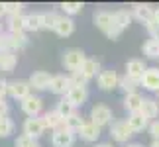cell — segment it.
<instances>
[{
  "label": "cell",
  "mask_w": 159,
  "mask_h": 147,
  "mask_svg": "<svg viewBox=\"0 0 159 147\" xmlns=\"http://www.w3.org/2000/svg\"><path fill=\"white\" fill-rule=\"evenodd\" d=\"M84 61H87V57H84L83 49L71 47V49H67V51L63 53V65H65V69H69L71 73L81 71V67H83Z\"/></svg>",
  "instance_id": "1"
},
{
  "label": "cell",
  "mask_w": 159,
  "mask_h": 147,
  "mask_svg": "<svg viewBox=\"0 0 159 147\" xmlns=\"http://www.w3.org/2000/svg\"><path fill=\"white\" fill-rule=\"evenodd\" d=\"M90 122L98 127H104L108 124H112V110L104 104H96V106L90 110Z\"/></svg>",
  "instance_id": "2"
},
{
  "label": "cell",
  "mask_w": 159,
  "mask_h": 147,
  "mask_svg": "<svg viewBox=\"0 0 159 147\" xmlns=\"http://www.w3.org/2000/svg\"><path fill=\"white\" fill-rule=\"evenodd\" d=\"M45 124L41 118H28L26 122H24V136L32 137V139H38L45 133Z\"/></svg>",
  "instance_id": "3"
},
{
  "label": "cell",
  "mask_w": 159,
  "mask_h": 147,
  "mask_svg": "<svg viewBox=\"0 0 159 147\" xmlns=\"http://www.w3.org/2000/svg\"><path fill=\"white\" fill-rule=\"evenodd\" d=\"M110 136H112L114 141H118V143H126L128 139H130L134 136V131L128 127L126 122H112L110 124Z\"/></svg>",
  "instance_id": "4"
},
{
  "label": "cell",
  "mask_w": 159,
  "mask_h": 147,
  "mask_svg": "<svg viewBox=\"0 0 159 147\" xmlns=\"http://www.w3.org/2000/svg\"><path fill=\"white\" fill-rule=\"evenodd\" d=\"M22 110L28 118H38V114H41L43 110V100L35 94H30L26 100H22Z\"/></svg>",
  "instance_id": "5"
},
{
  "label": "cell",
  "mask_w": 159,
  "mask_h": 147,
  "mask_svg": "<svg viewBox=\"0 0 159 147\" xmlns=\"http://www.w3.org/2000/svg\"><path fill=\"white\" fill-rule=\"evenodd\" d=\"M8 94L16 100H26L32 94V87L28 81H10L8 82Z\"/></svg>",
  "instance_id": "6"
},
{
  "label": "cell",
  "mask_w": 159,
  "mask_h": 147,
  "mask_svg": "<svg viewBox=\"0 0 159 147\" xmlns=\"http://www.w3.org/2000/svg\"><path fill=\"white\" fill-rule=\"evenodd\" d=\"M96 82H98V87L102 90H112L118 87V82H120V77L116 75V71H100L98 73V77H96Z\"/></svg>",
  "instance_id": "7"
},
{
  "label": "cell",
  "mask_w": 159,
  "mask_h": 147,
  "mask_svg": "<svg viewBox=\"0 0 159 147\" xmlns=\"http://www.w3.org/2000/svg\"><path fill=\"white\" fill-rule=\"evenodd\" d=\"M51 75L47 71H35L32 73V77H30V87L35 88V90H45V88H49V84H51Z\"/></svg>",
  "instance_id": "8"
},
{
  "label": "cell",
  "mask_w": 159,
  "mask_h": 147,
  "mask_svg": "<svg viewBox=\"0 0 159 147\" xmlns=\"http://www.w3.org/2000/svg\"><path fill=\"white\" fill-rule=\"evenodd\" d=\"M75 131H69V130H61V131H53V137H51V143L53 147H73L75 145Z\"/></svg>",
  "instance_id": "9"
},
{
  "label": "cell",
  "mask_w": 159,
  "mask_h": 147,
  "mask_svg": "<svg viewBox=\"0 0 159 147\" xmlns=\"http://www.w3.org/2000/svg\"><path fill=\"white\" fill-rule=\"evenodd\" d=\"M145 71H148V67L142 59H130L126 63V75L130 78H136V81H142Z\"/></svg>",
  "instance_id": "10"
},
{
  "label": "cell",
  "mask_w": 159,
  "mask_h": 147,
  "mask_svg": "<svg viewBox=\"0 0 159 147\" xmlns=\"http://www.w3.org/2000/svg\"><path fill=\"white\" fill-rule=\"evenodd\" d=\"M134 18H138L142 24H151L155 18V8H151L149 4H134Z\"/></svg>",
  "instance_id": "11"
},
{
  "label": "cell",
  "mask_w": 159,
  "mask_h": 147,
  "mask_svg": "<svg viewBox=\"0 0 159 147\" xmlns=\"http://www.w3.org/2000/svg\"><path fill=\"white\" fill-rule=\"evenodd\" d=\"M41 120H43L45 127H49V130H53V131H61V130H65V120L61 118V116L55 112V110H49V112H45L43 116H41Z\"/></svg>",
  "instance_id": "12"
},
{
  "label": "cell",
  "mask_w": 159,
  "mask_h": 147,
  "mask_svg": "<svg viewBox=\"0 0 159 147\" xmlns=\"http://www.w3.org/2000/svg\"><path fill=\"white\" fill-rule=\"evenodd\" d=\"M49 90L53 94H65L71 90V81H69V77H65V75H55L51 78V84H49Z\"/></svg>",
  "instance_id": "13"
},
{
  "label": "cell",
  "mask_w": 159,
  "mask_h": 147,
  "mask_svg": "<svg viewBox=\"0 0 159 147\" xmlns=\"http://www.w3.org/2000/svg\"><path fill=\"white\" fill-rule=\"evenodd\" d=\"M142 87L148 90H153V92H159V69L157 67H151V69L145 71V75L142 78Z\"/></svg>",
  "instance_id": "14"
},
{
  "label": "cell",
  "mask_w": 159,
  "mask_h": 147,
  "mask_svg": "<svg viewBox=\"0 0 159 147\" xmlns=\"http://www.w3.org/2000/svg\"><path fill=\"white\" fill-rule=\"evenodd\" d=\"M67 100H69L73 106H83L84 102H87V98H89V90L87 88H83V87H71V90L67 92Z\"/></svg>",
  "instance_id": "15"
},
{
  "label": "cell",
  "mask_w": 159,
  "mask_h": 147,
  "mask_svg": "<svg viewBox=\"0 0 159 147\" xmlns=\"http://www.w3.org/2000/svg\"><path fill=\"white\" fill-rule=\"evenodd\" d=\"M148 118L142 114V112H136V114H130L128 116V120H126V124H128V127L134 131V133H138V131H143L145 127H148Z\"/></svg>",
  "instance_id": "16"
},
{
  "label": "cell",
  "mask_w": 159,
  "mask_h": 147,
  "mask_svg": "<svg viewBox=\"0 0 159 147\" xmlns=\"http://www.w3.org/2000/svg\"><path fill=\"white\" fill-rule=\"evenodd\" d=\"M143 100H145V98H143L142 94H139V92H134V94H126V98H124V108H126V110H128L130 114L142 112Z\"/></svg>",
  "instance_id": "17"
},
{
  "label": "cell",
  "mask_w": 159,
  "mask_h": 147,
  "mask_svg": "<svg viewBox=\"0 0 159 147\" xmlns=\"http://www.w3.org/2000/svg\"><path fill=\"white\" fill-rule=\"evenodd\" d=\"M100 130H102V127L94 126L93 122H87V124L79 130V136H81V139H84V141L93 143V141H96V139L100 137Z\"/></svg>",
  "instance_id": "18"
},
{
  "label": "cell",
  "mask_w": 159,
  "mask_h": 147,
  "mask_svg": "<svg viewBox=\"0 0 159 147\" xmlns=\"http://www.w3.org/2000/svg\"><path fill=\"white\" fill-rule=\"evenodd\" d=\"M18 65V55L14 51H0V71L12 73Z\"/></svg>",
  "instance_id": "19"
},
{
  "label": "cell",
  "mask_w": 159,
  "mask_h": 147,
  "mask_svg": "<svg viewBox=\"0 0 159 147\" xmlns=\"http://www.w3.org/2000/svg\"><path fill=\"white\" fill-rule=\"evenodd\" d=\"M112 24H114V16L110 14V12L100 10V12H96V14H94V26L98 28V29H102L104 33L112 28Z\"/></svg>",
  "instance_id": "20"
},
{
  "label": "cell",
  "mask_w": 159,
  "mask_h": 147,
  "mask_svg": "<svg viewBox=\"0 0 159 147\" xmlns=\"http://www.w3.org/2000/svg\"><path fill=\"white\" fill-rule=\"evenodd\" d=\"M73 32H75V22H73V18L63 16L59 20L57 28H55V33L61 35V38H69V35H73Z\"/></svg>",
  "instance_id": "21"
},
{
  "label": "cell",
  "mask_w": 159,
  "mask_h": 147,
  "mask_svg": "<svg viewBox=\"0 0 159 147\" xmlns=\"http://www.w3.org/2000/svg\"><path fill=\"white\" fill-rule=\"evenodd\" d=\"M24 26H26L28 32L43 29V14H28V16H24Z\"/></svg>",
  "instance_id": "22"
},
{
  "label": "cell",
  "mask_w": 159,
  "mask_h": 147,
  "mask_svg": "<svg viewBox=\"0 0 159 147\" xmlns=\"http://www.w3.org/2000/svg\"><path fill=\"white\" fill-rule=\"evenodd\" d=\"M142 114L148 120H155L157 116H159V102L153 100V98H145L143 106H142Z\"/></svg>",
  "instance_id": "23"
},
{
  "label": "cell",
  "mask_w": 159,
  "mask_h": 147,
  "mask_svg": "<svg viewBox=\"0 0 159 147\" xmlns=\"http://www.w3.org/2000/svg\"><path fill=\"white\" fill-rule=\"evenodd\" d=\"M139 84H142V81H136V78H130V77H120V82H118V87L124 90L126 94H134V92H138V88H139Z\"/></svg>",
  "instance_id": "24"
},
{
  "label": "cell",
  "mask_w": 159,
  "mask_h": 147,
  "mask_svg": "<svg viewBox=\"0 0 159 147\" xmlns=\"http://www.w3.org/2000/svg\"><path fill=\"white\" fill-rule=\"evenodd\" d=\"M112 16H114V24L122 29V32H124V29L130 26V22H132V14L128 10H116Z\"/></svg>",
  "instance_id": "25"
},
{
  "label": "cell",
  "mask_w": 159,
  "mask_h": 147,
  "mask_svg": "<svg viewBox=\"0 0 159 147\" xmlns=\"http://www.w3.org/2000/svg\"><path fill=\"white\" fill-rule=\"evenodd\" d=\"M55 112H57L63 120H67L69 116L75 114V106H73V104L67 100V98H61V100L57 102V106H55Z\"/></svg>",
  "instance_id": "26"
},
{
  "label": "cell",
  "mask_w": 159,
  "mask_h": 147,
  "mask_svg": "<svg viewBox=\"0 0 159 147\" xmlns=\"http://www.w3.org/2000/svg\"><path fill=\"white\" fill-rule=\"evenodd\" d=\"M87 124V122L83 120V116L81 114H73V116H69V118L65 120V130H69V131H75V133H79V130Z\"/></svg>",
  "instance_id": "27"
},
{
  "label": "cell",
  "mask_w": 159,
  "mask_h": 147,
  "mask_svg": "<svg viewBox=\"0 0 159 147\" xmlns=\"http://www.w3.org/2000/svg\"><path fill=\"white\" fill-rule=\"evenodd\" d=\"M98 71H100V63L96 59H87L83 63V67H81V73L84 77H89V78H93L94 75H98Z\"/></svg>",
  "instance_id": "28"
},
{
  "label": "cell",
  "mask_w": 159,
  "mask_h": 147,
  "mask_svg": "<svg viewBox=\"0 0 159 147\" xmlns=\"http://www.w3.org/2000/svg\"><path fill=\"white\" fill-rule=\"evenodd\" d=\"M8 29H10V33H24L26 32L24 16H8Z\"/></svg>",
  "instance_id": "29"
},
{
  "label": "cell",
  "mask_w": 159,
  "mask_h": 147,
  "mask_svg": "<svg viewBox=\"0 0 159 147\" xmlns=\"http://www.w3.org/2000/svg\"><path fill=\"white\" fill-rule=\"evenodd\" d=\"M61 18L63 16H59L57 12H45L43 14V29H53L55 32V28H57Z\"/></svg>",
  "instance_id": "30"
},
{
  "label": "cell",
  "mask_w": 159,
  "mask_h": 147,
  "mask_svg": "<svg viewBox=\"0 0 159 147\" xmlns=\"http://www.w3.org/2000/svg\"><path fill=\"white\" fill-rule=\"evenodd\" d=\"M143 53L148 55V57H151V59H159V41H155V39H148L143 43Z\"/></svg>",
  "instance_id": "31"
},
{
  "label": "cell",
  "mask_w": 159,
  "mask_h": 147,
  "mask_svg": "<svg viewBox=\"0 0 159 147\" xmlns=\"http://www.w3.org/2000/svg\"><path fill=\"white\" fill-rule=\"evenodd\" d=\"M69 81H71V87H83V88H87V84H89L90 78L84 77L81 71H75V73H71V75H69Z\"/></svg>",
  "instance_id": "32"
},
{
  "label": "cell",
  "mask_w": 159,
  "mask_h": 147,
  "mask_svg": "<svg viewBox=\"0 0 159 147\" xmlns=\"http://www.w3.org/2000/svg\"><path fill=\"white\" fill-rule=\"evenodd\" d=\"M61 10L65 12V16H75V14H81L83 10V4L81 2H63L61 4Z\"/></svg>",
  "instance_id": "33"
},
{
  "label": "cell",
  "mask_w": 159,
  "mask_h": 147,
  "mask_svg": "<svg viewBox=\"0 0 159 147\" xmlns=\"http://www.w3.org/2000/svg\"><path fill=\"white\" fill-rule=\"evenodd\" d=\"M10 133H14V122H12L8 116H6V118H0V137H8Z\"/></svg>",
  "instance_id": "34"
},
{
  "label": "cell",
  "mask_w": 159,
  "mask_h": 147,
  "mask_svg": "<svg viewBox=\"0 0 159 147\" xmlns=\"http://www.w3.org/2000/svg\"><path fill=\"white\" fill-rule=\"evenodd\" d=\"M16 147H41V145L38 143V139H32L22 133V136L16 137Z\"/></svg>",
  "instance_id": "35"
},
{
  "label": "cell",
  "mask_w": 159,
  "mask_h": 147,
  "mask_svg": "<svg viewBox=\"0 0 159 147\" xmlns=\"http://www.w3.org/2000/svg\"><path fill=\"white\" fill-rule=\"evenodd\" d=\"M22 8L24 4L20 2H6V14L8 16H22Z\"/></svg>",
  "instance_id": "36"
},
{
  "label": "cell",
  "mask_w": 159,
  "mask_h": 147,
  "mask_svg": "<svg viewBox=\"0 0 159 147\" xmlns=\"http://www.w3.org/2000/svg\"><path fill=\"white\" fill-rule=\"evenodd\" d=\"M148 32H149V35H151V39H155V41H159V24H155V22H151V24H148Z\"/></svg>",
  "instance_id": "37"
},
{
  "label": "cell",
  "mask_w": 159,
  "mask_h": 147,
  "mask_svg": "<svg viewBox=\"0 0 159 147\" xmlns=\"http://www.w3.org/2000/svg\"><path fill=\"white\" fill-rule=\"evenodd\" d=\"M149 136L153 139H159V120H153L149 124Z\"/></svg>",
  "instance_id": "38"
},
{
  "label": "cell",
  "mask_w": 159,
  "mask_h": 147,
  "mask_svg": "<svg viewBox=\"0 0 159 147\" xmlns=\"http://www.w3.org/2000/svg\"><path fill=\"white\" fill-rule=\"evenodd\" d=\"M6 94H8V82L4 78H0V100H4Z\"/></svg>",
  "instance_id": "39"
},
{
  "label": "cell",
  "mask_w": 159,
  "mask_h": 147,
  "mask_svg": "<svg viewBox=\"0 0 159 147\" xmlns=\"http://www.w3.org/2000/svg\"><path fill=\"white\" fill-rule=\"evenodd\" d=\"M8 116V102L0 100V118H6Z\"/></svg>",
  "instance_id": "40"
},
{
  "label": "cell",
  "mask_w": 159,
  "mask_h": 147,
  "mask_svg": "<svg viewBox=\"0 0 159 147\" xmlns=\"http://www.w3.org/2000/svg\"><path fill=\"white\" fill-rule=\"evenodd\" d=\"M4 14H6V4H4V2H0V18H2Z\"/></svg>",
  "instance_id": "41"
},
{
  "label": "cell",
  "mask_w": 159,
  "mask_h": 147,
  "mask_svg": "<svg viewBox=\"0 0 159 147\" xmlns=\"http://www.w3.org/2000/svg\"><path fill=\"white\" fill-rule=\"evenodd\" d=\"M153 22L159 24V8H155V18H153Z\"/></svg>",
  "instance_id": "42"
},
{
  "label": "cell",
  "mask_w": 159,
  "mask_h": 147,
  "mask_svg": "<svg viewBox=\"0 0 159 147\" xmlns=\"http://www.w3.org/2000/svg\"><path fill=\"white\" fill-rule=\"evenodd\" d=\"M149 147H159V139H153V141H151V145Z\"/></svg>",
  "instance_id": "43"
},
{
  "label": "cell",
  "mask_w": 159,
  "mask_h": 147,
  "mask_svg": "<svg viewBox=\"0 0 159 147\" xmlns=\"http://www.w3.org/2000/svg\"><path fill=\"white\" fill-rule=\"evenodd\" d=\"M96 147H112V143H98Z\"/></svg>",
  "instance_id": "44"
},
{
  "label": "cell",
  "mask_w": 159,
  "mask_h": 147,
  "mask_svg": "<svg viewBox=\"0 0 159 147\" xmlns=\"http://www.w3.org/2000/svg\"><path fill=\"white\" fill-rule=\"evenodd\" d=\"M128 147H143V145H142V143H130Z\"/></svg>",
  "instance_id": "45"
},
{
  "label": "cell",
  "mask_w": 159,
  "mask_h": 147,
  "mask_svg": "<svg viewBox=\"0 0 159 147\" xmlns=\"http://www.w3.org/2000/svg\"><path fill=\"white\" fill-rule=\"evenodd\" d=\"M0 35H2V26H0Z\"/></svg>",
  "instance_id": "46"
},
{
  "label": "cell",
  "mask_w": 159,
  "mask_h": 147,
  "mask_svg": "<svg viewBox=\"0 0 159 147\" xmlns=\"http://www.w3.org/2000/svg\"><path fill=\"white\" fill-rule=\"evenodd\" d=\"M157 96H159V92H157Z\"/></svg>",
  "instance_id": "47"
}]
</instances>
